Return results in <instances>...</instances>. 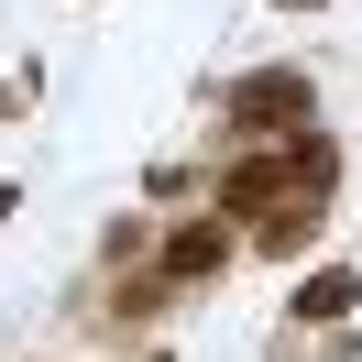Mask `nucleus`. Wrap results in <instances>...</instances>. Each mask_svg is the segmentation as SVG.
<instances>
[{
    "label": "nucleus",
    "instance_id": "nucleus-3",
    "mask_svg": "<svg viewBox=\"0 0 362 362\" xmlns=\"http://www.w3.org/2000/svg\"><path fill=\"white\" fill-rule=\"evenodd\" d=\"M296 308H308V318H340V308H351V274H318V286L296 296Z\"/></svg>",
    "mask_w": 362,
    "mask_h": 362
},
{
    "label": "nucleus",
    "instance_id": "nucleus-2",
    "mask_svg": "<svg viewBox=\"0 0 362 362\" xmlns=\"http://www.w3.org/2000/svg\"><path fill=\"white\" fill-rule=\"evenodd\" d=\"M165 264H176V274H209V264H220V230H187V242L165 252Z\"/></svg>",
    "mask_w": 362,
    "mask_h": 362
},
{
    "label": "nucleus",
    "instance_id": "nucleus-1",
    "mask_svg": "<svg viewBox=\"0 0 362 362\" xmlns=\"http://www.w3.org/2000/svg\"><path fill=\"white\" fill-rule=\"evenodd\" d=\"M242 121H252V132H274V121H308V88H296V77H252V88H242Z\"/></svg>",
    "mask_w": 362,
    "mask_h": 362
}]
</instances>
